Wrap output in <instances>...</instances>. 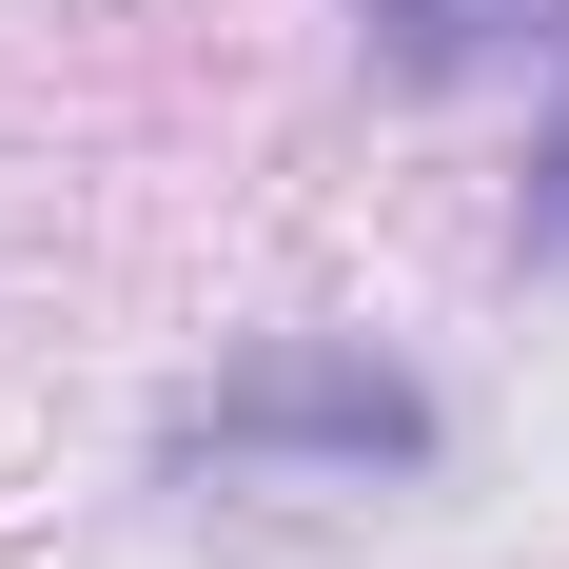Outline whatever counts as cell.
<instances>
[{
	"mask_svg": "<svg viewBox=\"0 0 569 569\" xmlns=\"http://www.w3.org/2000/svg\"><path fill=\"white\" fill-rule=\"evenodd\" d=\"M177 471H432L452 452V412L412 393L393 353H353V335H276V353H236L217 393H177V432H158Z\"/></svg>",
	"mask_w": 569,
	"mask_h": 569,
	"instance_id": "cell-1",
	"label": "cell"
},
{
	"mask_svg": "<svg viewBox=\"0 0 569 569\" xmlns=\"http://www.w3.org/2000/svg\"><path fill=\"white\" fill-rule=\"evenodd\" d=\"M353 40H373V79L452 99V79H491V59H550L569 0H353Z\"/></svg>",
	"mask_w": 569,
	"mask_h": 569,
	"instance_id": "cell-2",
	"label": "cell"
},
{
	"mask_svg": "<svg viewBox=\"0 0 569 569\" xmlns=\"http://www.w3.org/2000/svg\"><path fill=\"white\" fill-rule=\"evenodd\" d=\"M511 236L569 256V40H550V138H530V217H511Z\"/></svg>",
	"mask_w": 569,
	"mask_h": 569,
	"instance_id": "cell-3",
	"label": "cell"
}]
</instances>
